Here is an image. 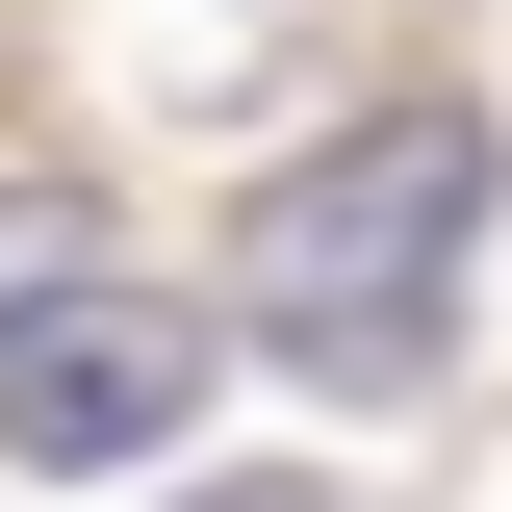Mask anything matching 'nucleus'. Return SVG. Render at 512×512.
<instances>
[{"label":"nucleus","instance_id":"nucleus-4","mask_svg":"<svg viewBox=\"0 0 512 512\" xmlns=\"http://www.w3.org/2000/svg\"><path fill=\"white\" fill-rule=\"evenodd\" d=\"M180 512H308V487H180Z\"/></svg>","mask_w":512,"mask_h":512},{"label":"nucleus","instance_id":"nucleus-1","mask_svg":"<svg viewBox=\"0 0 512 512\" xmlns=\"http://www.w3.org/2000/svg\"><path fill=\"white\" fill-rule=\"evenodd\" d=\"M461 256H487V128H461V103H384V128H333L308 180L231 231V308L282 333L308 384L384 410V384L461 333Z\"/></svg>","mask_w":512,"mask_h":512},{"label":"nucleus","instance_id":"nucleus-3","mask_svg":"<svg viewBox=\"0 0 512 512\" xmlns=\"http://www.w3.org/2000/svg\"><path fill=\"white\" fill-rule=\"evenodd\" d=\"M77 282V180H0V308H52Z\"/></svg>","mask_w":512,"mask_h":512},{"label":"nucleus","instance_id":"nucleus-2","mask_svg":"<svg viewBox=\"0 0 512 512\" xmlns=\"http://www.w3.org/2000/svg\"><path fill=\"white\" fill-rule=\"evenodd\" d=\"M180 410H205V308L180 282H103V256H77L52 308H0V461L77 487V461H154Z\"/></svg>","mask_w":512,"mask_h":512}]
</instances>
